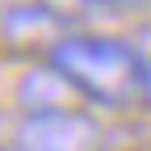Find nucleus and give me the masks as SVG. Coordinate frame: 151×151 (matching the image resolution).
I'll use <instances>...</instances> for the list:
<instances>
[{
    "instance_id": "nucleus-7",
    "label": "nucleus",
    "mask_w": 151,
    "mask_h": 151,
    "mask_svg": "<svg viewBox=\"0 0 151 151\" xmlns=\"http://www.w3.org/2000/svg\"><path fill=\"white\" fill-rule=\"evenodd\" d=\"M0 151H4V147H0Z\"/></svg>"
},
{
    "instance_id": "nucleus-4",
    "label": "nucleus",
    "mask_w": 151,
    "mask_h": 151,
    "mask_svg": "<svg viewBox=\"0 0 151 151\" xmlns=\"http://www.w3.org/2000/svg\"><path fill=\"white\" fill-rule=\"evenodd\" d=\"M17 105H21L25 118H38V113H63V109H80L84 101L76 97V88L67 84V76L55 67L50 59L34 63L29 76L17 88Z\"/></svg>"
},
{
    "instance_id": "nucleus-6",
    "label": "nucleus",
    "mask_w": 151,
    "mask_h": 151,
    "mask_svg": "<svg viewBox=\"0 0 151 151\" xmlns=\"http://www.w3.org/2000/svg\"><path fill=\"white\" fill-rule=\"evenodd\" d=\"M113 4H118V9L126 13V9H139V4H151V0H113Z\"/></svg>"
},
{
    "instance_id": "nucleus-2",
    "label": "nucleus",
    "mask_w": 151,
    "mask_h": 151,
    "mask_svg": "<svg viewBox=\"0 0 151 151\" xmlns=\"http://www.w3.org/2000/svg\"><path fill=\"white\" fill-rule=\"evenodd\" d=\"M76 34V21L55 4V0H29V4H13L0 17V42L13 55H34V59H50V50Z\"/></svg>"
},
{
    "instance_id": "nucleus-3",
    "label": "nucleus",
    "mask_w": 151,
    "mask_h": 151,
    "mask_svg": "<svg viewBox=\"0 0 151 151\" xmlns=\"http://www.w3.org/2000/svg\"><path fill=\"white\" fill-rule=\"evenodd\" d=\"M101 122L84 109L21 118L13 151H101Z\"/></svg>"
},
{
    "instance_id": "nucleus-1",
    "label": "nucleus",
    "mask_w": 151,
    "mask_h": 151,
    "mask_svg": "<svg viewBox=\"0 0 151 151\" xmlns=\"http://www.w3.org/2000/svg\"><path fill=\"white\" fill-rule=\"evenodd\" d=\"M50 63L67 76L76 97L97 109H134L143 105V71L147 59L118 34L76 29L50 50Z\"/></svg>"
},
{
    "instance_id": "nucleus-5",
    "label": "nucleus",
    "mask_w": 151,
    "mask_h": 151,
    "mask_svg": "<svg viewBox=\"0 0 151 151\" xmlns=\"http://www.w3.org/2000/svg\"><path fill=\"white\" fill-rule=\"evenodd\" d=\"M143 109H151V59H147V71H143Z\"/></svg>"
}]
</instances>
